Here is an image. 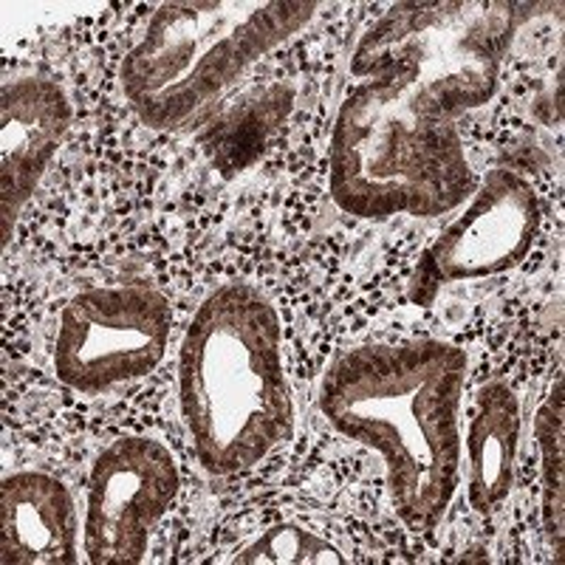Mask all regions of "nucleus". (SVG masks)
Wrapping results in <instances>:
<instances>
[{
    "label": "nucleus",
    "mask_w": 565,
    "mask_h": 565,
    "mask_svg": "<svg viewBox=\"0 0 565 565\" xmlns=\"http://www.w3.org/2000/svg\"><path fill=\"white\" fill-rule=\"evenodd\" d=\"M540 230V201L532 181L492 170L461 218L441 232L424 255L422 275L433 282L478 280L523 264Z\"/></svg>",
    "instance_id": "nucleus-7"
},
{
    "label": "nucleus",
    "mask_w": 565,
    "mask_h": 565,
    "mask_svg": "<svg viewBox=\"0 0 565 565\" xmlns=\"http://www.w3.org/2000/svg\"><path fill=\"white\" fill-rule=\"evenodd\" d=\"M534 436L540 447V476H543V532L554 559L565 554V436H563V380L554 385L534 418Z\"/></svg>",
    "instance_id": "nucleus-11"
},
{
    "label": "nucleus",
    "mask_w": 565,
    "mask_h": 565,
    "mask_svg": "<svg viewBox=\"0 0 565 565\" xmlns=\"http://www.w3.org/2000/svg\"><path fill=\"white\" fill-rule=\"evenodd\" d=\"M509 0L396 3L356 43L331 134L328 186L353 218H433L476 190L458 119L501 83L512 34L534 14Z\"/></svg>",
    "instance_id": "nucleus-1"
},
{
    "label": "nucleus",
    "mask_w": 565,
    "mask_h": 565,
    "mask_svg": "<svg viewBox=\"0 0 565 565\" xmlns=\"http://www.w3.org/2000/svg\"><path fill=\"white\" fill-rule=\"evenodd\" d=\"M186 436L212 476H238L295 433L275 306L249 282H226L195 311L179 353Z\"/></svg>",
    "instance_id": "nucleus-3"
},
{
    "label": "nucleus",
    "mask_w": 565,
    "mask_h": 565,
    "mask_svg": "<svg viewBox=\"0 0 565 565\" xmlns=\"http://www.w3.org/2000/svg\"><path fill=\"white\" fill-rule=\"evenodd\" d=\"M320 9L306 0H170L119 68L125 99L156 130L184 125Z\"/></svg>",
    "instance_id": "nucleus-4"
},
{
    "label": "nucleus",
    "mask_w": 565,
    "mask_h": 565,
    "mask_svg": "<svg viewBox=\"0 0 565 565\" xmlns=\"http://www.w3.org/2000/svg\"><path fill=\"white\" fill-rule=\"evenodd\" d=\"M71 99L57 83L23 77L0 90V244L9 246L49 161L71 128Z\"/></svg>",
    "instance_id": "nucleus-8"
},
{
    "label": "nucleus",
    "mask_w": 565,
    "mask_h": 565,
    "mask_svg": "<svg viewBox=\"0 0 565 565\" xmlns=\"http://www.w3.org/2000/svg\"><path fill=\"white\" fill-rule=\"evenodd\" d=\"M173 309L148 286H105L71 297L54 340V373L77 393H103L153 373L168 351Z\"/></svg>",
    "instance_id": "nucleus-5"
},
{
    "label": "nucleus",
    "mask_w": 565,
    "mask_h": 565,
    "mask_svg": "<svg viewBox=\"0 0 565 565\" xmlns=\"http://www.w3.org/2000/svg\"><path fill=\"white\" fill-rule=\"evenodd\" d=\"M463 385L467 353L441 340L353 348L322 373V416L342 438L380 452L393 512L418 534L444 521L458 492Z\"/></svg>",
    "instance_id": "nucleus-2"
},
{
    "label": "nucleus",
    "mask_w": 565,
    "mask_h": 565,
    "mask_svg": "<svg viewBox=\"0 0 565 565\" xmlns=\"http://www.w3.org/2000/svg\"><path fill=\"white\" fill-rule=\"evenodd\" d=\"M179 487L173 452L153 438H119L99 452L85 501L83 543L88 563H141Z\"/></svg>",
    "instance_id": "nucleus-6"
},
{
    "label": "nucleus",
    "mask_w": 565,
    "mask_h": 565,
    "mask_svg": "<svg viewBox=\"0 0 565 565\" xmlns=\"http://www.w3.org/2000/svg\"><path fill=\"white\" fill-rule=\"evenodd\" d=\"M3 565L77 563V512L68 487L49 472H14L0 487Z\"/></svg>",
    "instance_id": "nucleus-9"
},
{
    "label": "nucleus",
    "mask_w": 565,
    "mask_h": 565,
    "mask_svg": "<svg viewBox=\"0 0 565 565\" xmlns=\"http://www.w3.org/2000/svg\"><path fill=\"white\" fill-rule=\"evenodd\" d=\"M232 563L241 565H342L345 554L331 546L326 537L297 526V523H280L266 529L249 546L241 548Z\"/></svg>",
    "instance_id": "nucleus-12"
},
{
    "label": "nucleus",
    "mask_w": 565,
    "mask_h": 565,
    "mask_svg": "<svg viewBox=\"0 0 565 565\" xmlns=\"http://www.w3.org/2000/svg\"><path fill=\"white\" fill-rule=\"evenodd\" d=\"M518 444V396L503 382H489L476 393L467 424V494L478 514H492L512 494Z\"/></svg>",
    "instance_id": "nucleus-10"
}]
</instances>
